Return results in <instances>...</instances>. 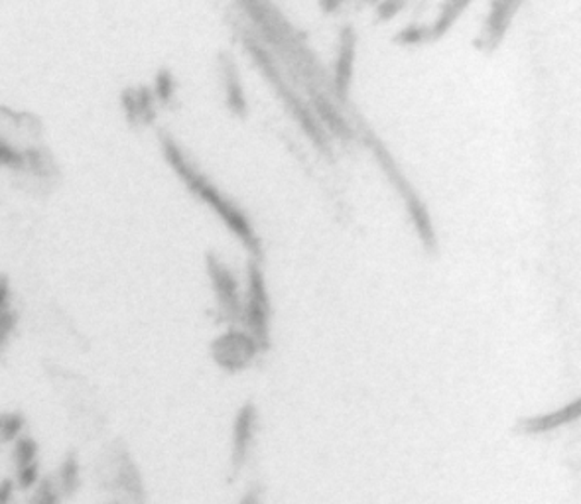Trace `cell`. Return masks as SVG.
I'll return each instance as SVG.
<instances>
[{
  "mask_svg": "<svg viewBox=\"0 0 581 504\" xmlns=\"http://www.w3.org/2000/svg\"><path fill=\"white\" fill-rule=\"evenodd\" d=\"M164 152H166V158L172 164L173 170L180 173L183 183L194 192L195 195H199V199L209 205L214 211H216L223 221H225L227 227L235 233V235L247 245L248 248H257V241H255V235L250 231V225H248L247 219L243 217V214L238 211L235 205L231 204L229 199H225L223 195L219 194L216 185L205 180L202 173L195 170L194 166L188 161V158L183 156V152L176 146V142L170 139H164Z\"/></svg>",
  "mask_w": 581,
  "mask_h": 504,
  "instance_id": "cell-1",
  "label": "cell"
},
{
  "mask_svg": "<svg viewBox=\"0 0 581 504\" xmlns=\"http://www.w3.org/2000/svg\"><path fill=\"white\" fill-rule=\"evenodd\" d=\"M241 322L247 333L257 341L260 351L270 347V301L264 288V279L257 267H250L248 274L247 301L243 303Z\"/></svg>",
  "mask_w": 581,
  "mask_h": 504,
  "instance_id": "cell-2",
  "label": "cell"
},
{
  "mask_svg": "<svg viewBox=\"0 0 581 504\" xmlns=\"http://www.w3.org/2000/svg\"><path fill=\"white\" fill-rule=\"evenodd\" d=\"M257 424H259V410L255 402H245L238 408L235 424H233V445H231V477L229 481H235L238 475L245 469L248 462V455L255 443V434H257Z\"/></svg>",
  "mask_w": 581,
  "mask_h": 504,
  "instance_id": "cell-3",
  "label": "cell"
},
{
  "mask_svg": "<svg viewBox=\"0 0 581 504\" xmlns=\"http://www.w3.org/2000/svg\"><path fill=\"white\" fill-rule=\"evenodd\" d=\"M257 341L243 332H231L219 337L214 344V357L217 365L223 366L225 371L237 373L245 366L250 365V361L259 353Z\"/></svg>",
  "mask_w": 581,
  "mask_h": 504,
  "instance_id": "cell-4",
  "label": "cell"
},
{
  "mask_svg": "<svg viewBox=\"0 0 581 504\" xmlns=\"http://www.w3.org/2000/svg\"><path fill=\"white\" fill-rule=\"evenodd\" d=\"M209 274L214 280L217 301H219V308L223 311V315L229 322H241L243 300L238 294L237 280L233 279V274L227 270V267L214 258H209Z\"/></svg>",
  "mask_w": 581,
  "mask_h": 504,
  "instance_id": "cell-5",
  "label": "cell"
},
{
  "mask_svg": "<svg viewBox=\"0 0 581 504\" xmlns=\"http://www.w3.org/2000/svg\"><path fill=\"white\" fill-rule=\"evenodd\" d=\"M580 414L581 400L578 398V400H571L570 404L558 408L554 412H548V414H537V416L518 419L517 431L518 434H525V436H542V434L564 428L571 422L580 419Z\"/></svg>",
  "mask_w": 581,
  "mask_h": 504,
  "instance_id": "cell-6",
  "label": "cell"
},
{
  "mask_svg": "<svg viewBox=\"0 0 581 504\" xmlns=\"http://www.w3.org/2000/svg\"><path fill=\"white\" fill-rule=\"evenodd\" d=\"M57 491L62 496H74L81 484V467L76 453H67L57 473Z\"/></svg>",
  "mask_w": 581,
  "mask_h": 504,
  "instance_id": "cell-7",
  "label": "cell"
},
{
  "mask_svg": "<svg viewBox=\"0 0 581 504\" xmlns=\"http://www.w3.org/2000/svg\"><path fill=\"white\" fill-rule=\"evenodd\" d=\"M24 428H26V418L22 416L21 412L2 414L0 416V441L14 443L18 438H22Z\"/></svg>",
  "mask_w": 581,
  "mask_h": 504,
  "instance_id": "cell-8",
  "label": "cell"
},
{
  "mask_svg": "<svg viewBox=\"0 0 581 504\" xmlns=\"http://www.w3.org/2000/svg\"><path fill=\"white\" fill-rule=\"evenodd\" d=\"M12 462L16 465V469L24 467V465L38 462V443H36V440L22 436V438L14 441Z\"/></svg>",
  "mask_w": 581,
  "mask_h": 504,
  "instance_id": "cell-9",
  "label": "cell"
},
{
  "mask_svg": "<svg viewBox=\"0 0 581 504\" xmlns=\"http://www.w3.org/2000/svg\"><path fill=\"white\" fill-rule=\"evenodd\" d=\"M62 494L57 491V484L52 479H42L38 487L34 489L30 504H60Z\"/></svg>",
  "mask_w": 581,
  "mask_h": 504,
  "instance_id": "cell-10",
  "label": "cell"
},
{
  "mask_svg": "<svg viewBox=\"0 0 581 504\" xmlns=\"http://www.w3.org/2000/svg\"><path fill=\"white\" fill-rule=\"evenodd\" d=\"M40 481L42 479H40V465H38V462L24 465V467L16 469L14 483H16V487H21L22 491H33V489L38 487Z\"/></svg>",
  "mask_w": 581,
  "mask_h": 504,
  "instance_id": "cell-11",
  "label": "cell"
},
{
  "mask_svg": "<svg viewBox=\"0 0 581 504\" xmlns=\"http://www.w3.org/2000/svg\"><path fill=\"white\" fill-rule=\"evenodd\" d=\"M16 322H18V318H16V313L12 310L4 311L0 315V359H2V354H4L7 347L11 344L12 335H14V329H16Z\"/></svg>",
  "mask_w": 581,
  "mask_h": 504,
  "instance_id": "cell-12",
  "label": "cell"
},
{
  "mask_svg": "<svg viewBox=\"0 0 581 504\" xmlns=\"http://www.w3.org/2000/svg\"><path fill=\"white\" fill-rule=\"evenodd\" d=\"M262 496H264L262 484H253L248 487L247 493L241 496L238 504H262Z\"/></svg>",
  "mask_w": 581,
  "mask_h": 504,
  "instance_id": "cell-13",
  "label": "cell"
},
{
  "mask_svg": "<svg viewBox=\"0 0 581 504\" xmlns=\"http://www.w3.org/2000/svg\"><path fill=\"white\" fill-rule=\"evenodd\" d=\"M11 310V284L4 276H0V315Z\"/></svg>",
  "mask_w": 581,
  "mask_h": 504,
  "instance_id": "cell-14",
  "label": "cell"
},
{
  "mask_svg": "<svg viewBox=\"0 0 581 504\" xmlns=\"http://www.w3.org/2000/svg\"><path fill=\"white\" fill-rule=\"evenodd\" d=\"M16 483L12 479H4L0 481V504H11L12 499H14V493H16Z\"/></svg>",
  "mask_w": 581,
  "mask_h": 504,
  "instance_id": "cell-15",
  "label": "cell"
}]
</instances>
